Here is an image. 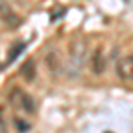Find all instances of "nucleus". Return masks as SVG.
<instances>
[{
	"mask_svg": "<svg viewBox=\"0 0 133 133\" xmlns=\"http://www.w3.org/2000/svg\"><path fill=\"white\" fill-rule=\"evenodd\" d=\"M9 99L12 103V107H16V108H20L23 110L25 114H36L37 110V103L36 99L32 98L30 94H27L25 91H21V89H12L9 94Z\"/></svg>",
	"mask_w": 133,
	"mask_h": 133,
	"instance_id": "1",
	"label": "nucleus"
},
{
	"mask_svg": "<svg viewBox=\"0 0 133 133\" xmlns=\"http://www.w3.org/2000/svg\"><path fill=\"white\" fill-rule=\"evenodd\" d=\"M85 51H87V46L83 41H73L69 44V68H71L73 73H80L83 66V61H85Z\"/></svg>",
	"mask_w": 133,
	"mask_h": 133,
	"instance_id": "2",
	"label": "nucleus"
},
{
	"mask_svg": "<svg viewBox=\"0 0 133 133\" xmlns=\"http://www.w3.org/2000/svg\"><path fill=\"white\" fill-rule=\"evenodd\" d=\"M115 71H117V76L123 82L133 83V55L121 57L117 61V64H115Z\"/></svg>",
	"mask_w": 133,
	"mask_h": 133,
	"instance_id": "3",
	"label": "nucleus"
},
{
	"mask_svg": "<svg viewBox=\"0 0 133 133\" xmlns=\"http://www.w3.org/2000/svg\"><path fill=\"white\" fill-rule=\"evenodd\" d=\"M0 20L4 21V23H5V27H9V29H16V27L20 25V21H21L20 16L11 9L5 2H2V4H0Z\"/></svg>",
	"mask_w": 133,
	"mask_h": 133,
	"instance_id": "4",
	"label": "nucleus"
},
{
	"mask_svg": "<svg viewBox=\"0 0 133 133\" xmlns=\"http://www.w3.org/2000/svg\"><path fill=\"white\" fill-rule=\"evenodd\" d=\"M91 68L94 75H101L107 69V59H105V50L101 46H98L96 50L92 51L91 55Z\"/></svg>",
	"mask_w": 133,
	"mask_h": 133,
	"instance_id": "5",
	"label": "nucleus"
},
{
	"mask_svg": "<svg viewBox=\"0 0 133 133\" xmlns=\"http://www.w3.org/2000/svg\"><path fill=\"white\" fill-rule=\"evenodd\" d=\"M20 75L27 80V82H32V80L36 78V62H34V59H29V61L23 62Z\"/></svg>",
	"mask_w": 133,
	"mask_h": 133,
	"instance_id": "6",
	"label": "nucleus"
},
{
	"mask_svg": "<svg viewBox=\"0 0 133 133\" xmlns=\"http://www.w3.org/2000/svg\"><path fill=\"white\" fill-rule=\"evenodd\" d=\"M59 64H61V59H59V55L55 53V51H51L46 55V66L50 68L51 73H57L59 71Z\"/></svg>",
	"mask_w": 133,
	"mask_h": 133,
	"instance_id": "7",
	"label": "nucleus"
},
{
	"mask_svg": "<svg viewBox=\"0 0 133 133\" xmlns=\"http://www.w3.org/2000/svg\"><path fill=\"white\" fill-rule=\"evenodd\" d=\"M23 50H25V44H23V43H20V41L14 43V44L11 46V50H9V62L16 61V57H18Z\"/></svg>",
	"mask_w": 133,
	"mask_h": 133,
	"instance_id": "8",
	"label": "nucleus"
},
{
	"mask_svg": "<svg viewBox=\"0 0 133 133\" xmlns=\"http://www.w3.org/2000/svg\"><path fill=\"white\" fill-rule=\"evenodd\" d=\"M14 126H16V131L18 133H29L30 131V124L27 121H23L20 117H14Z\"/></svg>",
	"mask_w": 133,
	"mask_h": 133,
	"instance_id": "9",
	"label": "nucleus"
},
{
	"mask_svg": "<svg viewBox=\"0 0 133 133\" xmlns=\"http://www.w3.org/2000/svg\"><path fill=\"white\" fill-rule=\"evenodd\" d=\"M0 131L7 133V124H5V121H4V112H2V108H0Z\"/></svg>",
	"mask_w": 133,
	"mask_h": 133,
	"instance_id": "10",
	"label": "nucleus"
}]
</instances>
